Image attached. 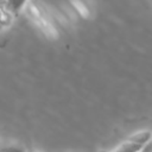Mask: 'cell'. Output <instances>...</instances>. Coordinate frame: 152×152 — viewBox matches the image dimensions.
Instances as JSON below:
<instances>
[{"label":"cell","mask_w":152,"mask_h":152,"mask_svg":"<svg viewBox=\"0 0 152 152\" xmlns=\"http://www.w3.org/2000/svg\"><path fill=\"white\" fill-rule=\"evenodd\" d=\"M141 148V146L134 144V142H131L128 140H125L124 142L119 144L112 152H139Z\"/></svg>","instance_id":"3"},{"label":"cell","mask_w":152,"mask_h":152,"mask_svg":"<svg viewBox=\"0 0 152 152\" xmlns=\"http://www.w3.org/2000/svg\"><path fill=\"white\" fill-rule=\"evenodd\" d=\"M139 152H152V140H150L147 144H145L144 146H141Z\"/></svg>","instance_id":"5"},{"label":"cell","mask_w":152,"mask_h":152,"mask_svg":"<svg viewBox=\"0 0 152 152\" xmlns=\"http://www.w3.org/2000/svg\"><path fill=\"white\" fill-rule=\"evenodd\" d=\"M128 141L134 142L139 146H144L145 144H147L150 140H152V132L147 131V129H142V131H138L133 134H131L127 138Z\"/></svg>","instance_id":"1"},{"label":"cell","mask_w":152,"mask_h":152,"mask_svg":"<svg viewBox=\"0 0 152 152\" xmlns=\"http://www.w3.org/2000/svg\"><path fill=\"white\" fill-rule=\"evenodd\" d=\"M0 152H25L21 147L19 146H14V145H10V146H5L0 148Z\"/></svg>","instance_id":"4"},{"label":"cell","mask_w":152,"mask_h":152,"mask_svg":"<svg viewBox=\"0 0 152 152\" xmlns=\"http://www.w3.org/2000/svg\"><path fill=\"white\" fill-rule=\"evenodd\" d=\"M0 148H1V147H0Z\"/></svg>","instance_id":"6"},{"label":"cell","mask_w":152,"mask_h":152,"mask_svg":"<svg viewBox=\"0 0 152 152\" xmlns=\"http://www.w3.org/2000/svg\"><path fill=\"white\" fill-rule=\"evenodd\" d=\"M27 0H6L5 2V10L11 14L15 15L18 14L25 6Z\"/></svg>","instance_id":"2"}]
</instances>
